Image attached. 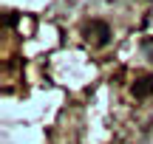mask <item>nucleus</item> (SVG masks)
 <instances>
[{
  "instance_id": "nucleus-1",
  "label": "nucleus",
  "mask_w": 153,
  "mask_h": 144,
  "mask_svg": "<svg viewBox=\"0 0 153 144\" xmlns=\"http://www.w3.org/2000/svg\"><path fill=\"white\" fill-rule=\"evenodd\" d=\"M150 93H153V76H139L136 85H133V96L136 99H145Z\"/></svg>"
}]
</instances>
